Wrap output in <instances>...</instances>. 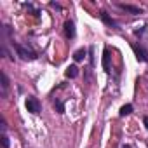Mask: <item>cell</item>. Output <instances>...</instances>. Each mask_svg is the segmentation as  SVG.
I'll return each mask as SVG.
<instances>
[{
	"mask_svg": "<svg viewBox=\"0 0 148 148\" xmlns=\"http://www.w3.org/2000/svg\"><path fill=\"white\" fill-rule=\"evenodd\" d=\"M12 47L16 49L18 56H19L21 59H25V61H35V59L38 58V54H37L33 49L26 47V45H21V44H16V42H12Z\"/></svg>",
	"mask_w": 148,
	"mask_h": 148,
	"instance_id": "cell-1",
	"label": "cell"
},
{
	"mask_svg": "<svg viewBox=\"0 0 148 148\" xmlns=\"http://www.w3.org/2000/svg\"><path fill=\"white\" fill-rule=\"evenodd\" d=\"M25 105H26V110H28L30 113H38V112H40V108H42L40 101H38L35 96H28V98H26V101H25Z\"/></svg>",
	"mask_w": 148,
	"mask_h": 148,
	"instance_id": "cell-2",
	"label": "cell"
},
{
	"mask_svg": "<svg viewBox=\"0 0 148 148\" xmlns=\"http://www.w3.org/2000/svg\"><path fill=\"white\" fill-rule=\"evenodd\" d=\"M132 51H134L138 61H141V63H148V51H146L141 44H132Z\"/></svg>",
	"mask_w": 148,
	"mask_h": 148,
	"instance_id": "cell-3",
	"label": "cell"
},
{
	"mask_svg": "<svg viewBox=\"0 0 148 148\" xmlns=\"http://www.w3.org/2000/svg\"><path fill=\"white\" fill-rule=\"evenodd\" d=\"M75 35H77V32H75V23H73L71 19H66V21H64V37H66L68 40H71V38H75Z\"/></svg>",
	"mask_w": 148,
	"mask_h": 148,
	"instance_id": "cell-4",
	"label": "cell"
},
{
	"mask_svg": "<svg viewBox=\"0 0 148 148\" xmlns=\"http://www.w3.org/2000/svg\"><path fill=\"white\" fill-rule=\"evenodd\" d=\"M98 16H99V19H101V21H103L106 26H110V28H115V30L119 28V25H117V23H115V21H113L110 16H108V12H106V11H99V14H98Z\"/></svg>",
	"mask_w": 148,
	"mask_h": 148,
	"instance_id": "cell-5",
	"label": "cell"
},
{
	"mask_svg": "<svg viewBox=\"0 0 148 148\" xmlns=\"http://www.w3.org/2000/svg\"><path fill=\"white\" fill-rule=\"evenodd\" d=\"M122 11H125V12H129V14H132V16H138V14H141L143 12V9H139V7H136V5H131V4H117Z\"/></svg>",
	"mask_w": 148,
	"mask_h": 148,
	"instance_id": "cell-6",
	"label": "cell"
},
{
	"mask_svg": "<svg viewBox=\"0 0 148 148\" xmlns=\"http://www.w3.org/2000/svg\"><path fill=\"white\" fill-rule=\"evenodd\" d=\"M64 75H66L68 79H77V77H79V66H77V64H70V66L66 68V71H64Z\"/></svg>",
	"mask_w": 148,
	"mask_h": 148,
	"instance_id": "cell-7",
	"label": "cell"
},
{
	"mask_svg": "<svg viewBox=\"0 0 148 148\" xmlns=\"http://www.w3.org/2000/svg\"><path fill=\"white\" fill-rule=\"evenodd\" d=\"M103 70L106 73H110V51H108V47L103 49Z\"/></svg>",
	"mask_w": 148,
	"mask_h": 148,
	"instance_id": "cell-8",
	"label": "cell"
},
{
	"mask_svg": "<svg viewBox=\"0 0 148 148\" xmlns=\"http://www.w3.org/2000/svg\"><path fill=\"white\" fill-rule=\"evenodd\" d=\"M9 92V77L5 75V71H2V98H7Z\"/></svg>",
	"mask_w": 148,
	"mask_h": 148,
	"instance_id": "cell-9",
	"label": "cell"
},
{
	"mask_svg": "<svg viewBox=\"0 0 148 148\" xmlns=\"http://www.w3.org/2000/svg\"><path fill=\"white\" fill-rule=\"evenodd\" d=\"M87 52H89V51L82 47V49H79V51L73 52V59H75L77 63H79V61H84V59H86V56H87Z\"/></svg>",
	"mask_w": 148,
	"mask_h": 148,
	"instance_id": "cell-10",
	"label": "cell"
},
{
	"mask_svg": "<svg viewBox=\"0 0 148 148\" xmlns=\"http://www.w3.org/2000/svg\"><path fill=\"white\" fill-rule=\"evenodd\" d=\"M54 110H56L59 115H63V113H64V103H63L61 99H54Z\"/></svg>",
	"mask_w": 148,
	"mask_h": 148,
	"instance_id": "cell-11",
	"label": "cell"
},
{
	"mask_svg": "<svg viewBox=\"0 0 148 148\" xmlns=\"http://www.w3.org/2000/svg\"><path fill=\"white\" fill-rule=\"evenodd\" d=\"M132 110H134V106H132V105H129V103H127V105H124V106L120 108V117L131 115V113H132Z\"/></svg>",
	"mask_w": 148,
	"mask_h": 148,
	"instance_id": "cell-12",
	"label": "cell"
},
{
	"mask_svg": "<svg viewBox=\"0 0 148 148\" xmlns=\"http://www.w3.org/2000/svg\"><path fill=\"white\" fill-rule=\"evenodd\" d=\"M23 5H25V7H26L28 11H32V12H33L35 16H38V14H40V11H37V9H35V7L32 5V4H23Z\"/></svg>",
	"mask_w": 148,
	"mask_h": 148,
	"instance_id": "cell-13",
	"label": "cell"
},
{
	"mask_svg": "<svg viewBox=\"0 0 148 148\" xmlns=\"http://www.w3.org/2000/svg\"><path fill=\"white\" fill-rule=\"evenodd\" d=\"M2 146L4 148H9V138H7L5 132H2Z\"/></svg>",
	"mask_w": 148,
	"mask_h": 148,
	"instance_id": "cell-14",
	"label": "cell"
},
{
	"mask_svg": "<svg viewBox=\"0 0 148 148\" xmlns=\"http://www.w3.org/2000/svg\"><path fill=\"white\" fill-rule=\"evenodd\" d=\"M143 124H145V127H146V131H148V115L143 117Z\"/></svg>",
	"mask_w": 148,
	"mask_h": 148,
	"instance_id": "cell-15",
	"label": "cell"
},
{
	"mask_svg": "<svg viewBox=\"0 0 148 148\" xmlns=\"http://www.w3.org/2000/svg\"><path fill=\"white\" fill-rule=\"evenodd\" d=\"M51 5H52V7H56L58 11H61V5H59V4H56V2H51Z\"/></svg>",
	"mask_w": 148,
	"mask_h": 148,
	"instance_id": "cell-16",
	"label": "cell"
},
{
	"mask_svg": "<svg viewBox=\"0 0 148 148\" xmlns=\"http://www.w3.org/2000/svg\"><path fill=\"white\" fill-rule=\"evenodd\" d=\"M120 148H132V146H131V145H122Z\"/></svg>",
	"mask_w": 148,
	"mask_h": 148,
	"instance_id": "cell-17",
	"label": "cell"
}]
</instances>
